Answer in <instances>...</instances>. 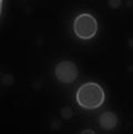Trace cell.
Segmentation results:
<instances>
[{"label":"cell","instance_id":"52a82bcc","mask_svg":"<svg viewBox=\"0 0 133 134\" xmlns=\"http://www.w3.org/2000/svg\"><path fill=\"white\" fill-rule=\"evenodd\" d=\"M82 133H94L92 130H85V131H83Z\"/></svg>","mask_w":133,"mask_h":134},{"label":"cell","instance_id":"8992f818","mask_svg":"<svg viewBox=\"0 0 133 134\" xmlns=\"http://www.w3.org/2000/svg\"><path fill=\"white\" fill-rule=\"evenodd\" d=\"M109 4H110V7L113 9L119 8L121 4V0H110V1H109Z\"/></svg>","mask_w":133,"mask_h":134},{"label":"cell","instance_id":"6da1fadb","mask_svg":"<svg viewBox=\"0 0 133 134\" xmlns=\"http://www.w3.org/2000/svg\"><path fill=\"white\" fill-rule=\"evenodd\" d=\"M77 103L84 110H96L103 104L106 93L100 84L96 82L83 83L75 94Z\"/></svg>","mask_w":133,"mask_h":134},{"label":"cell","instance_id":"7a4b0ae2","mask_svg":"<svg viewBox=\"0 0 133 134\" xmlns=\"http://www.w3.org/2000/svg\"><path fill=\"white\" fill-rule=\"evenodd\" d=\"M73 32L79 39L90 40L98 33V21L91 13H80L73 21Z\"/></svg>","mask_w":133,"mask_h":134},{"label":"cell","instance_id":"5b68a950","mask_svg":"<svg viewBox=\"0 0 133 134\" xmlns=\"http://www.w3.org/2000/svg\"><path fill=\"white\" fill-rule=\"evenodd\" d=\"M61 115L64 119H70L71 115H72V111H71L69 108H64V109H62V111H61Z\"/></svg>","mask_w":133,"mask_h":134},{"label":"cell","instance_id":"3957f363","mask_svg":"<svg viewBox=\"0 0 133 134\" xmlns=\"http://www.w3.org/2000/svg\"><path fill=\"white\" fill-rule=\"evenodd\" d=\"M54 75L57 80L63 84L72 83L78 76V68L72 61H61L56 66Z\"/></svg>","mask_w":133,"mask_h":134},{"label":"cell","instance_id":"277c9868","mask_svg":"<svg viewBox=\"0 0 133 134\" xmlns=\"http://www.w3.org/2000/svg\"><path fill=\"white\" fill-rule=\"evenodd\" d=\"M99 124L103 130L110 131L113 130L117 124H118V116L115 113H113L111 111H107L103 112L99 118Z\"/></svg>","mask_w":133,"mask_h":134}]
</instances>
